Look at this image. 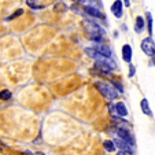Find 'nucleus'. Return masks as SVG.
<instances>
[{
  "instance_id": "nucleus-1",
  "label": "nucleus",
  "mask_w": 155,
  "mask_h": 155,
  "mask_svg": "<svg viewBox=\"0 0 155 155\" xmlns=\"http://www.w3.org/2000/svg\"><path fill=\"white\" fill-rule=\"evenodd\" d=\"M84 26L87 28V35L91 40L96 41V43H100L102 41V37L104 35V30L99 26L95 22H91V21H84Z\"/></svg>"
},
{
  "instance_id": "nucleus-2",
  "label": "nucleus",
  "mask_w": 155,
  "mask_h": 155,
  "mask_svg": "<svg viewBox=\"0 0 155 155\" xmlns=\"http://www.w3.org/2000/svg\"><path fill=\"white\" fill-rule=\"evenodd\" d=\"M96 88L99 89V92L103 95L104 97H107L108 100H114L118 97V92L111 84H107V82H97Z\"/></svg>"
},
{
  "instance_id": "nucleus-3",
  "label": "nucleus",
  "mask_w": 155,
  "mask_h": 155,
  "mask_svg": "<svg viewBox=\"0 0 155 155\" xmlns=\"http://www.w3.org/2000/svg\"><path fill=\"white\" fill-rule=\"evenodd\" d=\"M95 66H96L100 71H103V73H111V71L115 69L114 62L110 61L108 58H103L102 61H96Z\"/></svg>"
},
{
  "instance_id": "nucleus-4",
  "label": "nucleus",
  "mask_w": 155,
  "mask_h": 155,
  "mask_svg": "<svg viewBox=\"0 0 155 155\" xmlns=\"http://www.w3.org/2000/svg\"><path fill=\"white\" fill-rule=\"evenodd\" d=\"M140 47H141L143 52L146 54L147 56H154L155 55V43H154V40H152L151 37L143 38V41H141V44H140Z\"/></svg>"
},
{
  "instance_id": "nucleus-5",
  "label": "nucleus",
  "mask_w": 155,
  "mask_h": 155,
  "mask_svg": "<svg viewBox=\"0 0 155 155\" xmlns=\"http://www.w3.org/2000/svg\"><path fill=\"white\" fill-rule=\"evenodd\" d=\"M115 144V147H118V148L121 150L122 152H125V154H133V147H132V144L126 143V141L121 140L120 137H117L115 140H113Z\"/></svg>"
},
{
  "instance_id": "nucleus-6",
  "label": "nucleus",
  "mask_w": 155,
  "mask_h": 155,
  "mask_svg": "<svg viewBox=\"0 0 155 155\" xmlns=\"http://www.w3.org/2000/svg\"><path fill=\"white\" fill-rule=\"evenodd\" d=\"M117 135H118V137H120L121 140H124V141H126V143H129V144L133 146V137L130 136V133H129L128 129L120 126V128L117 129Z\"/></svg>"
},
{
  "instance_id": "nucleus-7",
  "label": "nucleus",
  "mask_w": 155,
  "mask_h": 155,
  "mask_svg": "<svg viewBox=\"0 0 155 155\" xmlns=\"http://www.w3.org/2000/svg\"><path fill=\"white\" fill-rule=\"evenodd\" d=\"M121 55H122V59L126 62V63H130L132 62V55H133V50L129 44H124L122 48H121Z\"/></svg>"
},
{
  "instance_id": "nucleus-8",
  "label": "nucleus",
  "mask_w": 155,
  "mask_h": 155,
  "mask_svg": "<svg viewBox=\"0 0 155 155\" xmlns=\"http://www.w3.org/2000/svg\"><path fill=\"white\" fill-rule=\"evenodd\" d=\"M111 12L114 14L115 18H121L124 14V3L121 0H115L111 4Z\"/></svg>"
},
{
  "instance_id": "nucleus-9",
  "label": "nucleus",
  "mask_w": 155,
  "mask_h": 155,
  "mask_svg": "<svg viewBox=\"0 0 155 155\" xmlns=\"http://www.w3.org/2000/svg\"><path fill=\"white\" fill-rule=\"evenodd\" d=\"M94 48L100 54V55L106 56V58H110V56H111V50H110V47H107V45H104V44L99 43V44H96Z\"/></svg>"
},
{
  "instance_id": "nucleus-10",
  "label": "nucleus",
  "mask_w": 155,
  "mask_h": 155,
  "mask_svg": "<svg viewBox=\"0 0 155 155\" xmlns=\"http://www.w3.org/2000/svg\"><path fill=\"white\" fill-rule=\"evenodd\" d=\"M114 110H115V114H118L120 117H126L128 115V108H126L125 103H122V102H118L114 106Z\"/></svg>"
},
{
  "instance_id": "nucleus-11",
  "label": "nucleus",
  "mask_w": 155,
  "mask_h": 155,
  "mask_svg": "<svg viewBox=\"0 0 155 155\" xmlns=\"http://www.w3.org/2000/svg\"><path fill=\"white\" fill-rule=\"evenodd\" d=\"M84 10H85V12H87V14L92 15V17H95V18H103V15H102V12H100V10L96 8V7L85 6Z\"/></svg>"
},
{
  "instance_id": "nucleus-12",
  "label": "nucleus",
  "mask_w": 155,
  "mask_h": 155,
  "mask_svg": "<svg viewBox=\"0 0 155 155\" xmlns=\"http://www.w3.org/2000/svg\"><path fill=\"white\" fill-rule=\"evenodd\" d=\"M146 28V19L143 17H137L135 21V32L136 33H141Z\"/></svg>"
},
{
  "instance_id": "nucleus-13",
  "label": "nucleus",
  "mask_w": 155,
  "mask_h": 155,
  "mask_svg": "<svg viewBox=\"0 0 155 155\" xmlns=\"http://www.w3.org/2000/svg\"><path fill=\"white\" fill-rule=\"evenodd\" d=\"M140 107H141V111H143V114H146V115H152L151 108H150L148 100H147V99H143V100H141V102H140Z\"/></svg>"
},
{
  "instance_id": "nucleus-14",
  "label": "nucleus",
  "mask_w": 155,
  "mask_h": 155,
  "mask_svg": "<svg viewBox=\"0 0 155 155\" xmlns=\"http://www.w3.org/2000/svg\"><path fill=\"white\" fill-rule=\"evenodd\" d=\"M103 147H104V150L107 152H114L115 148H117L113 140H104V141H103Z\"/></svg>"
},
{
  "instance_id": "nucleus-15",
  "label": "nucleus",
  "mask_w": 155,
  "mask_h": 155,
  "mask_svg": "<svg viewBox=\"0 0 155 155\" xmlns=\"http://www.w3.org/2000/svg\"><path fill=\"white\" fill-rule=\"evenodd\" d=\"M11 96H12V94L8 89H2L0 91V99L2 100H8V99H11Z\"/></svg>"
},
{
  "instance_id": "nucleus-16",
  "label": "nucleus",
  "mask_w": 155,
  "mask_h": 155,
  "mask_svg": "<svg viewBox=\"0 0 155 155\" xmlns=\"http://www.w3.org/2000/svg\"><path fill=\"white\" fill-rule=\"evenodd\" d=\"M26 4L29 7H32V8H35V10H41V8H44L41 4H38L36 0H26Z\"/></svg>"
},
{
  "instance_id": "nucleus-17",
  "label": "nucleus",
  "mask_w": 155,
  "mask_h": 155,
  "mask_svg": "<svg viewBox=\"0 0 155 155\" xmlns=\"http://www.w3.org/2000/svg\"><path fill=\"white\" fill-rule=\"evenodd\" d=\"M146 18H147V24H148V33L150 35H152V17H151V12H147Z\"/></svg>"
},
{
  "instance_id": "nucleus-18",
  "label": "nucleus",
  "mask_w": 155,
  "mask_h": 155,
  "mask_svg": "<svg viewBox=\"0 0 155 155\" xmlns=\"http://www.w3.org/2000/svg\"><path fill=\"white\" fill-rule=\"evenodd\" d=\"M22 14H24V10H22V8H19V10H17V11H15L14 14L11 15V17H8V18H7V21L15 19V18H18V17H19V15H22Z\"/></svg>"
},
{
  "instance_id": "nucleus-19",
  "label": "nucleus",
  "mask_w": 155,
  "mask_h": 155,
  "mask_svg": "<svg viewBox=\"0 0 155 155\" xmlns=\"http://www.w3.org/2000/svg\"><path fill=\"white\" fill-rule=\"evenodd\" d=\"M135 73H136L135 66H133V64H129V77H133L135 76Z\"/></svg>"
},
{
  "instance_id": "nucleus-20",
  "label": "nucleus",
  "mask_w": 155,
  "mask_h": 155,
  "mask_svg": "<svg viewBox=\"0 0 155 155\" xmlns=\"http://www.w3.org/2000/svg\"><path fill=\"white\" fill-rule=\"evenodd\" d=\"M124 2H125V6H130V2H129V0H124Z\"/></svg>"
},
{
  "instance_id": "nucleus-21",
  "label": "nucleus",
  "mask_w": 155,
  "mask_h": 155,
  "mask_svg": "<svg viewBox=\"0 0 155 155\" xmlns=\"http://www.w3.org/2000/svg\"><path fill=\"white\" fill-rule=\"evenodd\" d=\"M33 155H45L44 152H36V154H33Z\"/></svg>"
},
{
  "instance_id": "nucleus-22",
  "label": "nucleus",
  "mask_w": 155,
  "mask_h": 155,
  "mask_svg": "<svg viewBox=\"0 0 155 155\" xmlns=\"http://www.w3.org/2000/svg\"><path fill=\"white\" fill-rule=\"evenodd\" d=\"M117 155H128V154H125V152H122V151H120V152H118V154Z\"/></svg>"
},
{
  "instance_id": "nucleus-23",
  "label": "nucleus",
  "mask_w": 155,
  "mask_h": 155,
  "mask_svg": "<svg viewBox=\"0 0 155 155\" xmlns=\"http://www.w3.org/2000/svg\"><path fill=\"white\" fill-rule=\"evenodd\" d=\"M152 63H154V64H155V55H154V56H152Z\"/></svg>"
}]
</instances>
